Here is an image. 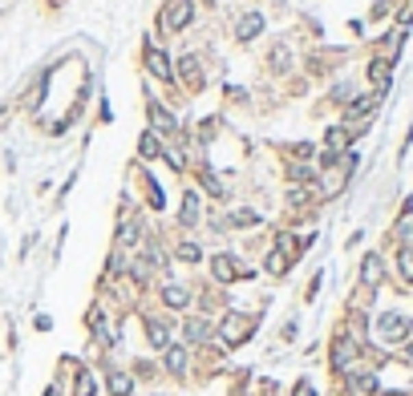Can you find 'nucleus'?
I'll return each mask as SVG.
<instances>
[{
    "instance_id": "obj_1",
    "label": "nucleus",
    "mask_w": 413,
    "mask_h": 396,
    "mask_svg": "<svg viewBox=\"0 0 413 396\" xmlns=\"http://www.w3.org/2000/svg\"><path fill=\"white\" fill-rule=\"evenodd\" d=\"M405 332H410V319H405V315H393V311H389V315L377 319V336H381L385 344H397Z\"/></svg>"
},
{
    "instance_id": "obj_2",
    "label": "nucleus",
    "mask_w": 413,
    "mask_h": 396,
    "mask_svg": "<svg viewBox=\"0 0 413 396\" xmlns=\"http://www.w3.org/2000/svg\"><path fill=\"white\" fill-rule=\"evenodd\" d=\"M247 332H251V319H247V315L231 311L227 319H223V340H227V344H243V340H247Z\"/></svg>"
},
{
    "instance_id": "obj_3",
    "label": "nucleus",
    "mask_w": 413,
    "mask_h": 396,
    "mask_svg": "<svg viewBox=\"0 0 413 396\" xmlns=\"http://www.w3.org/2000/svg\"><path fill=\"white\" fill-rule=\"evenodd\" d=\"M195 16V4L190 0H175L171 8H166V29L171 33H179V29H186V21Z\"/></svg>"
},
{
    "instance_id": "obj_4",
    "label": "nucleus",
    "mask_w": 413,
    "mask_h": 396,
    "mask_svg": "<svg viewBox=\"0 0 413 396\" xmlns=\"http://www.w3.org/2000/svg\"><path fill=\"white\" fill-rule=\"evenodd\" d=\"M260 29H264V16H260V12H247V16L235 25V37H239V41H251Z\"/></svg>"
},
{
    "instance_id": "obj_5",
    "label": "nucleus",
    "mask_w": 413,
    "mask_h": 396,
    "mask_svg": "<svg viewBox=\"0 0 413 396\" xmlns=\"http://www.w3.org/2000/svg\"><path fill=\"white\" fill-rule=\"evenodd\" d=\"M146 65H150V73H158V81H171V61H166L162 49H150L146 53Z\"/></svg>"
},
{
    "instance_id": "obj_6",
    "label": "nucleus",
    "mask_w": 413,
    "mask_h": 396,
    "mask_svg": "<svg viewBox=\"0 0 413 396\" xmlns=\"http://www.w3.org/2000/svg\"><path fill=\"white\" fill-rule=\"evenodd\" d=\"M211 271H215V279H223V283L239 279V267H235L231 255H215V259H211Z\"/></svg>"
},
{
    "instance_id": "obj_7",
    "label": "nucleus",
    "mask_w": 413,
    "mask_h": 396,
    "mask_svg": "<svg viewBox=\"0 0 413 396\" xmlns=\"http://www.w3.org/2000/svg\"><path fill=\"white\" fill-rule=\"evenodd\" d=\"M353 340H336V348H332V368H349V360H353Z\"/></svg>"
},
{
    "instance_id": "obj_8",
    "label": "nucleus",
    "mask_w": 413,
    "mask_h": 396,
    "mask_svg": "<svg viewBox=\"0 0 413 396\" xmlns=\"http://www.w3.org/2000/svg\"><path fill=\"white\" fill-rule=\"evenodd\" d=\"M361 279H365L368 287L381 283V259H377V255H365V263H361Z\"/></svg>"
},
{
    "instance_id": "obj_9",
    "label": "nucleus",
    "mask_w": 413,
    "mask_h": 396,
    "mask_svg": "<svg viewBox=\"0 0 413 396\" xmlns=\"http://www.w3.org/2000/svg\"><path fill=\"white\" fill-rule=\"evenodd\" d=\"M183 332H186V340H190V344H199V340H207V336H211L207 319H186V324H183Z\"/></svg>"
},
{
    "instance_id": "obj_10",
    "label": "nucleus",
    "mask_w": 413,
    "mask_h": 396,
    "mask_svg": "<svg viewBox=\"0 0 413 396\" xmlns=\"http://www.w3.org/2000/svg\"><path fill=\"white\" fill-rule=\"evenodd\" d=\"M110 393H114V396H130V393H134V380L122 376V372H110Z\"/></svg>"
},
{
    "instance_id": "obj_11",
    "label": "nucleus",
    "mask_w": 413,
    "mask_h": 396,
    "mask_svg": "<svg viewBox=\"0 0 413 396\" xmlns=\"http://www.w3.org/2000/svg\"><path fill=\"white\" fill-rule=\"evenodd\" d=\"M162 300H166V308H186V304H190V295H186V287H175V283H171V287L162 291Z\"/></svg>"
},
{
    "instance_id": "obj_12",
    "label": "nucleus",
    "mask_w": 413,
    "mask_h": 396,
    "mask_svg": "<svg viewBox=\"0 0 413 396\" xmlns=\"http://www.w3.org/2000/svg\"><path fill=\"white\" fill-rule=\"evenodd\" d=\"M368 77H373V85H389V61H373L368 65Z\"/></svg>"
},
{
    "instance_id": "obj_13",
    "label": "nucleus",
    "mask_w": 413,
    "mask_h": 396,
    "mask_svg": "<svg viewBox=\"0 0 413 396\" xmlns=\"http://www.w3.org/2000/svg\"><path fill=\"white\" fill-rule=\"evenodd\" d=\"M166 368H171L175 376L186 368V352H183V348H166Z\"/></svg>"
},
{
    "instance_id": "obj_14",
    "label": "nucleus",
    "mask_w": 413,
    "mask_h": 396,
    "mask_svg": "<svg viewBox=\"0 0 413 396\" xmlns=\"http://www.w3.org/2000/svg\"><path fill=\"white\" fill-rule=\"evenodd\" d=\"M373 105H377L373 97H357V101L349 105V118H368V114H373Z\"/></svg>"
},
{
    "instance_id": "obj_15",
    "label": "nucleus",
    "mask_w": 413,
    "mask_h": 396,
    "mask_svg": "<svg viewBox=\"0 0 413 396\" xmlns=\"http://www.w3.org/2000/svg\"><path fill=\"white\" fill-rule=\"evenodd\" d=\"M324 142L332 146V158H336V154L349 146V130H328V137H324Z\"/></svg>"
},
{
    "instance_id": "obj_16",
    "label": "nucleus",
    "mask_w": 413,
    "mask_h": 396,
    "mask_svg": "<svg viewBox=\"0 0 413 396\" xmlns=\"http://www.w3.org/2000/svg\"><path fill=\"white\" fill-rule=\"evenodd\" d=\"M397 271H401V279H405V283H413V251H410V247L397 255Z\"/></svg>"
},
{
    "instance_id": "obj_17",
    "label": "nucleus",
    "mask_w": 413,
    "mask_h": 396,
    "mask_svg": "<svg viewBox=\"0 0 413 396\" xmlns=\"http://www.w3.org/2000/svg\"><path fill=\"white\" fill-rule=\"evenodd\" d=\"M179 73H183V77H186V85H199V81H203V73H199V65H195L190 57H186L183 65H179Z\"/></svg>"
},
{
    "instance_id": "obj_18",
    "label": "nucleus",
    "mask_w": 413,
    "mask_h": 396,
    "mask_svg": "<svg viewBox=\"0 0 413 396\" xmlns=\"http://www.w3.org/2000/svg\"><path fill=\"white\" fill-rule=\"evenodd\" d=\"M138 150H142V158H154L162 146H158V137L154 133H142V142H138Z\"/></svg>"
},
{
    "instance_id": "obj_19",
    "label": "nucleus",
    "mask_w": 413,
    "mask_h": 396,
    "mask_svg": "<svg viewBox=\"0 0 413 396\" xmlns=\"http://www.w3.org/2000/svg\"><path fill=\"white\" fill-rule=\"evenodd\" d=\"M199 219V198L186 190V198H183V222H195Z\"/></svg>"
},
{
    "instance_id": "obj_20",
    "label": "nucleus",
    "mask_w": 413,
    "mask_h": 396,
    "mask_svg": "<svg viewBox=\"0 0 413 396\" xmlns=\"http://www.w3.org/2000/svg\"><path fill=\"white\" fill-rule=\"evenodd\" d=\"M231 226H251V222H260V215L255 211H235V215H227Z\"/></svg>"
},
{
    "instance_id": "obj_21",
    "label": "nucleus",
    "mask_w": 413,
    "mask_h": 396,
    "mask_svg": "<svg viewBox=\"0 0 413 396\" xmlns=\"http://www.w3.org/2000/svg\"><path fill=\"white\" fill-rule=\"evenodd\" d=\"M397 239L401 243H413V211H405V219L397 222Z\"/></svg>"
},
{
    "instance_id": "obj_22",
    "label": "nucleus",
    "mask_w": 413,
    "mask_h": 396,
    "mask_svg": "<svg viewBox=\"0 0 413 396\" xmlns=\"http://www.w3.org/2000/svg\"><path fill=\"white\" fill-rule=\"evenodd\" d=\"M97 393V384H93L90 372H77V396H93Z\"/></svg>"
},
{
    "instance_id": "obj_23",
    "label": "nucleus",
    "mask_w": 413,
    "mask_h": 396,
    "mask_svg": "<svg viewBox=\"0 0 413 396\" xmlns=\"http://www.w3.org/2000/svg\"><path fill=\"white\" fill-rule=\"evenodd\" d=\"M150 344H158V348H166V324H150Z\"/></svg>"
},
{
    "instance_id": "obj_24",
    "label": "nucleus",
    "mask_w": 413,
    "mask_h": 396,
    "mask_svg": "<svg viewBox=\"0 0 413 396\" xmlns=\"http://www.w3.org/2000/svg\"><path fill=\"white\" fill-rule=\"evenodd\" d=\"M284 267H288V255H284V251H272V255H268V271H272V275H279Z\"/></svg>"
},
{
    "instance_id": "obj_25",
    "label": "nucleus",
    "mask_w": 413,
    "mask_h": 396,
    "mask_svg": "<svg viewBox=\"0 0 413 396\" xmlns=\"http://www.w3.org/2000/svg\"><path fill=\"white\" fill-rule=\"evenodd\" d=\"M154 126H158V130H175V118H171V114H166V109H154Z\"/></svg>"
},
{
    "instance_id": "obj_26",
    "label": "nucleus",
    "mask_w": 413,
    "mask_h": 396,
    "mask_svg": "<svg viewBox=\"0 0 413 396\" xmlns=\"http://www.w3.org/2000/svg\"><path fill=\"white\" fill-rule=\"evenodd\" d=\"M179 259L195 263V259H199V247H195V243H183V247H179Z\"/></svg>"
},
{
    "instance_id": "obj_27",
    "label": "nucleus",
    "mask_w": 413,
    "mask_h": 396,
    "mask_svg": "<svg viewBox=\"0 0 413 396\" xmlns=\"http://www.w3.org/2000/svg\"><path fill=\"white\" fill-rule=\"evenodd\" d=\"M357 388H361V393H373V388H377V380H373V376H357Z\"/></svg>"
},
{
    "instance_id": "obj_28",
    "label": "nucleus",
    "mask_w": 413,
    "mask_h": 396,
    "mask_svg": "<svg viewBox=\"0 0 413 396\" xmlns=\"http://www.w3.org/2000/svg\"><path fill=\"white\" fill-rule=\"evenodd\" d=\"M118 239H122V243H134V239H138V226H126V230H122Z\"/></svg>"
},
{
    "instance_id": "obj_29",
    "label": "nucleus",
    "mask_w": 413,
    "mask_h": 396,
    "mask_svg": "<svg viewBox=\"0 0 413 396\" xmlns=\"http://www.w3.org/2000/svg\"><path fill=\"white\" fill-rule=\"evenodd\" d=\"M296 396H316V393H312V384L304 380V384H296Z\"/></svg>"
},
{
    "instance_id": "obj_30",
    "label": "nucleus",
    "mask_w": 413,
    "mask_h": 396,
    "mask_svg": "<svg viewBox=\"0 0 413 396\" xmlns=\"http://www.w3.org/2000/svg\"><path fill=\"white\" fill-rule=\"evenodd\" d=\"M45 396H57V388H49V393H45Z\"/></svg>"
},
{
    "instance_id": "obj_31",
    "label": "nucleus",
    "mask_w": 413,
    "mask_h": 396,
    "mask_svg": "<svg viewBox=\"0 0 413 396\" xmlns=\"http://www.w3.org/2000/svg\"><path fill=\"white\" fill-rule=\"evenodd\" d=\"M410 360H413V344H410Z\"/></svg>"
}]
</instances>
